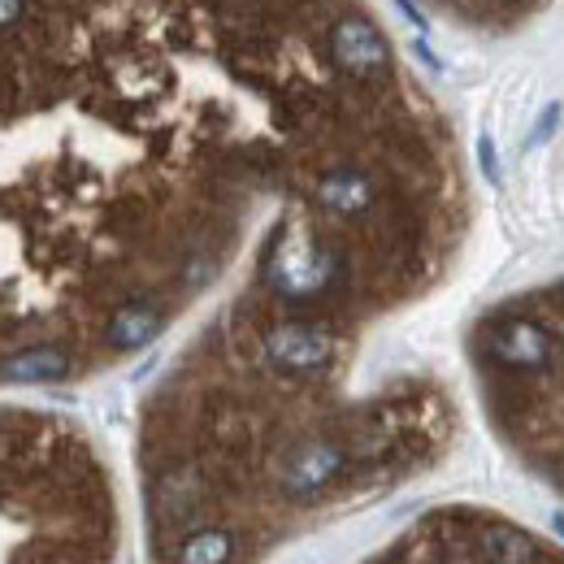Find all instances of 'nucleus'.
Returning a JSON list of instances; mask_svg holds the SVG:
<instances>
[{
  "instance_id": "nucleus-1",
  "label": "nucleus",
  "mask_w": 564,
  "mask_h": 564,
  "mask_svg": "<svg viewBox=\"0 0 564 564\" xmlns=\"http://www.w3.org/2000/svg\"><path fill=\"white\" fill-rule=\"evenodd\" d=\"M447 118L365 0H26L0 26V387L192 330H373L447 279Z\"/></svg>"
},
{
  "instance_id": "nucleus-2",
  "label": "nucleus",
  "mask_w": 564,
  "mask_h": 564,
  "mask_svg": "<svg viewBox=\"0 0 564 564\" xmlns=\"http://www.w3.org/2000/svg\"><path fill=\"white\" fill-rule=\"evenodd\" d=\"M118 491L91 434L0 404V564H118Z\"/></svg>"
},
{
  "instance_id": "nucleus-3",
  "label": "nucleus",
  "mask_w": 564,
  "mask_h": 564,
  "mask_svg": "<svg viewBox=\"0 0 564 564\" xmlns=\"http://www.w3.org/2000/svg\"><path fill=\"white\" fill-rule=\"evenodd\" d=\"M465 352L499 443L564 499V279L487 308Z\"/></svg>"
},
{
  "instance_id": "nucleus-4",
  "label": "nucleus",
  "mask_w": 564,
  "mask_h": 564,
  "mask_svg": "<svg viewBox=\"0 0 564 564\" xmlns=\"http://www.w3.org/2000/svg\"><path fill=\"white\" fill-rule=\"evenodd\" d=\"M360 564H564L547 534L491 508H434Z\"/></svg>"
},
{
  "instance_id": "nucleus-5",
  "label": "nucleus",
  "mask_w": 564,
  "mask_h": 564,
  "mask_svg": "<svg viewBox=\"0 0 564 564\" xmlns=\"http://www.w3.org/2000/svg\"><path fill=\"white\" fill-rule=\"evenodd\" d=\"M425 4L460 26H474V31H508V26L525 22L543 0H425Z\"/></svg>"
},
{
  "instance_id": "nucleus-6",
  "label": "nucleus",
  "mask_w": 564,
  "mask_h": 564,
  "mask_svg": "<svg viewBox=\"0 0 564 564\" xmlns=\"http://www.w3.org/2000/svg\"><path fill=\"white\" fill-rule=\"evenodd\" d=\"M482 170H487V178H495V152H491V140L482 135Z\"/></svg>"
}]
</instances>
